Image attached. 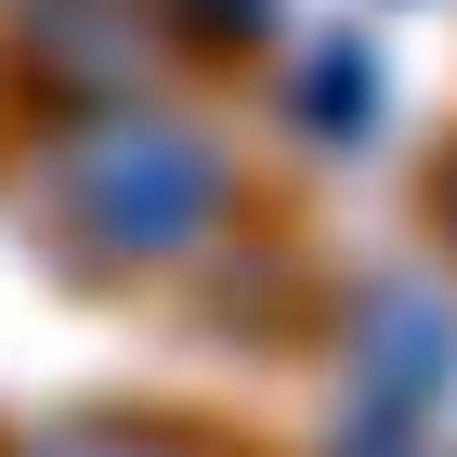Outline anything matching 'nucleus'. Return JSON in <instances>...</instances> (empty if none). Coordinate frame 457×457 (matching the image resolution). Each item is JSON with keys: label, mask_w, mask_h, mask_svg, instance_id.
<instances>
[{"label": "nucleus", "mask_w": 457, "mask_h": 457, "mask_svg": "<svg viewBox=\"0 0 457 457\" xmlns=\"http://www.w3.org/2000/svg\"><path fill=\"white\" fill-rule=\"evenodd\" d=\"M66 457H118V445H66Z\"/></svg>", "instance_id": "2"}, {"label": "nucleus", "mask_w": 457, "mask_h": 457, "mask_svg": "<svg viewBox=\"0 0 457 457\" xmlns=\"http://www.w3.org/2000/svg\"><path fill=\"white\" fill-rule=\"evenodd\" d=\"M66 210L92 222L105 248H131V262H157V248H196L222 222V157L196 131H157V118H131V131H92L66 170Z\"/></svg>", "instance_id": "1"}]
</instances>
